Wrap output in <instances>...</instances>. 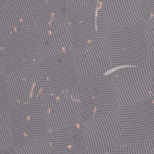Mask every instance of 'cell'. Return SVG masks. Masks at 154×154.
Wrapping results in <instances>:
<instances>
[{"instance_id": "obj_5", "label": "cell", "mask_w": 154, "mask_h": 154, "mask_svg": "<svg viewBox=\"0 0 154 154\" xmlns=\"http://www.w3.org/2000/svg\"><path fill=\"white\" fill-rule=\"evenodd\" d=\"M106 36L73 48L78 84L111 72L112 67Z\"/></svg>"}, {"instance_id": "obj_6", "label": "cell", "mask_w": 154, "mask_h": 154, "mask_svg": "<svg viewBox=\"0 0 154 154\" xmlns=\"http://www.w3.org/2000/svg\"><path fill=\"white\" fill-rule=\"evenodd\" d=\"M49 132L82 123L77 85L43 96Z\"/></svg>"}, {"instance_id": "obj_16", "label": "cell", "mask_w": 154, "mask_h": 154, "mask_svg": "<svg viewBox=\"0 0 154 154\" xmlns=\"http://www.w3.org/2000/svg\"><path fill=\"white\" fill-rule=\"evenodd\" d=\"M46 135L49 154H87L82 123Z\"/></svg>"}, {"instance_id": "obj_25", "label": "cell", "mask_w": 154, "mask_h": 154, "mask_svg": "<svg viewBox=\"0 0 154 154\" xmlns=\"http://www.w3.org/2000/svg\"><path fill=\"white\" fill-rule=\"evenodd\" d=\"M6 70L2 49V41H0V78L6 76Z\"/></svg>"}, {"instance_id": "obj_22", "label": "cell", "mask_w": 154, "mask_h": 154, "mask_svg": "<svg viewBox=\"0 0 154 154\" xmlns=\"http://www.w3.org/2000/svg\"><path fill=\"white\" fill-rule=\"evenodd\" d=\"M144 24L149 43L150 57H154V16L144 19Z\"/></svg>"}, {"instance_id": "obj_4", "label": "cell", "mask_w": 154, "mask_h": 154, "mask_svg": "<svg viewBox=\"0 0 154 154\" xmlns=\"http://www.w3.org/2000/svg\"><path fill=\"white\" fill-rule=\"evenodd\" d=\"M77 90L82 120L119 109L112 72L79 84Z\"/></svg>"}, {"instance_id": "obj_14", "label": "cell", "mask_w": 154, "mask_h": 154, "mask_svg": "<svg viewBox=\"0 0 154 154\" xmlns=\"http://www.w3.org/2000/svg\"><path fill=\"white\" fill-rule=\"evenodd\" d=\"M4 38L34 29L31 0H10L0 4Z\"/></svg>"}, {"instance_id": "obj_29", "label": "cell", "mask_w": 154, "mask_h": 154, "mask_svg": "<svg viewBox=\"0 0 154 154\" xmlns=\"http://www.w3.org/2000/svg\"><path fill=\"white\" fill-rule=\"evenodd\" d=\"M107 154H125V151H124V149H123L122 150H119L113 152L111 153H109Z\"/></svg>"}, {"instance_id": "obj_3", "label": "cell", "mask_w": 154, "mask_h": 154, "mask_svg": "<svg viewBox=\"0 0 154 154\" xmlns=\"http://www.w3.org/2000/svg\"><path fill=\"white\" fill-rule=\"evenodd\" d=\"M112 70L150 58L144 22L107 36Z\"/></svg>"}, {"instance_id": "obj_11", "label": "cell", "mask_w": 154, "mask_h": 154, "mask_svg": "<svg viewBox=\"0 0 154 154\" xmlns=\"http://www.w3.org/2000/svg\"><path fill=\"white\" fill-rule=\"evenodd\" d=\"M40 60L73 50L67 14L35 25Z\"/></svg>"}, {"instance_id": "obj_21", "label": "cell", "mask_w": 154, "mask_h": 154, "mask_svg": "<svg viewBox=\"0 0 154 154\" xmlns=\"http://www.w3.org/2000/svg\"><path fill=\"white\" fill-rule=\"evenodd\" d=\"M10 109V97L5 76L0 78V113Z\"/></svg>"}, {"instance_id": "obj_27", "label": "cell", "mask_w": 154, "mask_h": 154, "mask_svg": "<svg viewBox=\"0 0 154 154\" xmlns=\"http://www.w3.org/2000/svg\"><path fill=\"white\" fill-rule=\"evenodd\" d=\"M0 154H14V149L11 148L10 149H8L7 150L5 151H2L0 152Z\"/></svg>"}, {"instance_id": "obj_26", "label": "cell", "mask_w": 154, "mask_h": 154, "mask_svg": "<svg viewBox=\"0 0 154 154\" xmlns=\"http://www.w3.org/2000/svg\"><path fill=\"white\" fill-rule=\"evenodd\" d=\"M149 64H150L153 85V88H154V57H152L149 58Z\"/></svg>"}, {"instance_id": "obj_20", "label": "cell", "mask_w": 154, "mask_h": 154, "mask_svg": "<svg viewBox=\"0 0 154 154\" xmlns=\"http://www.w3.org/2000/svg\"><path fill=\"white\" fill-rule=\"evenodd\" d=\"M125 154H154V137L124 146Z\"/></svg>"}, {"instance_id": "obj_17", "label": "cell", "mask_w": 154, "mask_h": 154, "mask_svg": "<svg viewBox=\"0 0 154 154\" xmlns=\"http://www.w3.org/2000/svg\"><path fill=\"white\" fill-rule=\"evenodd\" d=\"M35 25L68 13L67 0H31Z\"/></svg>"}, {"instance_id": "obj_24", "label": "cell", "mask_w": 154, "mask_h": 154, "mask_svg": "<svg viewBox=\"0 0 154 154\" xmlns=\"http://www.w3.org/2000/svg\"><path fill=\"white\" fill-rule=\"evenodd\" d=\"M144 19L154 16V0H140Z\"/></svg>"}, {"instance_id": "obj_9", "label": "cell", "mask_w": 154, "mask_h": 154, "mask_svg": "<svg viewBox=\"0 0 154 154\" xmlns=\"http://www.w3.org/2000/svg\"><path fill=\"white\" fill-rule=\"evenodd\" d=\"M67 17L73 48L109 34L102 0L68 13Z\"/></svg>"}, {"instance_id": "obj_15", "label": "cell", "mask_w": 154, "mask_h": 154, "mask_svg": "<svg viewBox=\"0 0 154 154\" xmlns=\"http://www.w3.org/2000/svg\"><path fill=\"white\" fill-rule=\"evenodd\" d=\"M109 34L144 22L140 0H102Z\"/></svg>"}, {"instance_id": "obj_30", "label": "cell", "mask_w": 154, "mask_h": 154, "mask_svg": "<svg viewBox=\"0 0 154 154\" xmlns=\"http://www.w3.org/2000/svg\"><path fill=\"white\" fill-rule=\"evenodd\" d=\"M10 1V0H0V4L3 2H5L6 1Z\"/></svg>"}, {"instance_id": "obj_8", "label": "cell", "mask_w": 154, "mask_h": 154, "mask_svg": "<svg viewBox=\"0 0 154 154\" xmlns=\"http://www.w3.org/2000/svg\"><path fill=\"white\" fill-rule=\"evenodd\" d=\"M37 64L43 96L78 84L73 50L40 60Z\"/></svg>"}, {"instance_id": "obj_18", "label": "cell", "mask_w": 154, "mask_h": 154, "mask_svg": "<svg viewBox=\"0 0 154 154\" xmlns=\"http://www.w3.org/2000/svg\"><path fill=\"white\" fill-rule=\"evenodd\" d=\"M13 149L14 154H49L46 135L18 143Z\"/></svg>"}, {"instance_id": "obj_23", "label": "cell", "mask_w": 154, "mask_h": 154, "mask_svg": "<svg viewBox=\"0 0 154 154\" xmlns=\"http://www.w3.org/2000/svg\"><path fill=\"white\" fill-rule=\"evenodd\" d=\"M101 0H67L68 13L98 3Z\"/></svg>"}, {"instance_id": "obj_28", "label": "cell", "mask_w": 154, "mask_h": 154, "mask_svg": "<svg viewBox=\"0 0 154 154\" xmlns=\"http://www.w3.org/2000/svg\"><path fill=\"white\" fill-rule=\"evenodd\" d=\"M3 39H4V37H3V30H2V26L1 19V16H0V41H2Z\"/></svg>"}, {"instance_id": "obj_7", "label": "cell", "mask_w": 154, "mask_h": 154, "mask_svg": "<svg viewBox=\"0 0 154 154\" xmlns=\"http://www.w3.org/2000/svg\"><path fill=\"white\" fill-rule=\"evenodd\" d=\"M117 112L124 146L154 137V97Z\"/></svg>"}, {"instance_id": "obj_1", "label": "cell", "mask_w": 154, "mask_h": 154, "mask_svg": "<svg viewBox=\"0 0 154 154\" xmlns=\"http://www.w3.org/2000/svg\"><path fill=\"white\" fill-rule=\"evenodd\" d=\"M111 72L114 75L119 108L154 97L149 58L116 69Z\"/></svg>"}, {"instance_id": "obj_12", "label": "cell", "mask_w": 154, "mask_h": 154, "mask_svg": "<svg viewBox=\"0 0 154 154\" xmlns=\"http://www.w3.org/2000/svg\"><path fill=\"white\" fill-rule=\"evenodd\" d=\"M6 78L10 109L43 99L37 63L9 72Z\"/></svg>"}, {"instance_id": "obj_2", "label": "cell", "mask_w": 154, "mask_h": 154, "mask_svg": "<svg viewBox=\"0 0 154 154\" xmlns=\"http://www.w3.org/2000/svg\"><path fill=\"white\" fill-rule=\"evenodd\" d=\"M117 110L82 120L87 154H107L124 148Z\"/></svg>"}, {"instance_id": "obj_13", "label": "cell", "mask_w": 154, "mask_h": 154, "mask_svg": "<svg viewBox=\"0 0 154 154\" xmlns=\"http://www.w3.org/2000/svg\"><path fill=\"white\" fill-rule=\"evenodd\" d=\"M2 49L6 73L40 60L35 29L4 38Z\"/></svg>"}, {"instance_id": "obj_10", "label": "cell", "mask_w": 154, "mask_h": 154, "mask_svg": "<svg viewBox=\"0 0 154 154\" xmlns=\"http://www.w3.org/2000/svg\"><path fill=\"white\" fill-rule=\"evenodd\" d=\"M14 144L49 133L43 99L9 110Z\"/></svg>"}, {"instance_id": "obj_19", "label": "cell", "mask_w": 154, "mask_h": 154, "mask_svg": "<svg viewBox=\"0 0 154 154\" xmlns=\"http://www.w3.org/2000/svg\"><path fill=\"white\" fill-rule=\"evenodd\" d=\"M14 146L9 110L0 113V152Z\"/></svg>"}]
</instances>
